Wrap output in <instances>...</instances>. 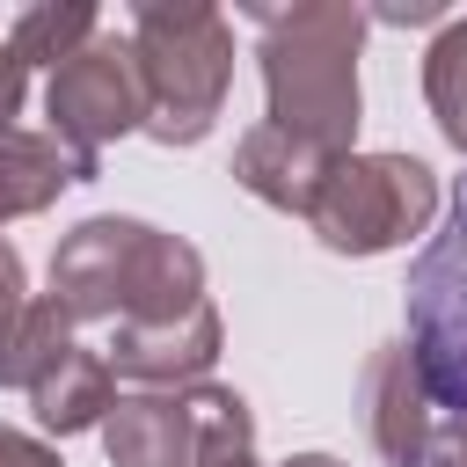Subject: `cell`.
I'll return each mask as SVG.
<instances>
[{
	"label": "cell",
	"mask_w": 467,
	"mask_h": 467,
	"mask_svg": "<svg viewBox=\"0 0 467 467\" xmlns=\"http://www.w3.org/2000/svg\"><path fill=\"white\" fill-rule=\"evenodd\" d=\"M44 299L66 321H175L204 299V263L146 219H80L51 255Z\"/></svg>",
	"instance_id": "cell-1"
},
{
	"label": "cell",
	"mask_w": 467,
	"mask_h": 467,
	"mask_svg": "<svg viewBox=\"0 0 467 467\" xmlns=\"http://www.w3.org/2000/svg\"><path fill=\"white\" fill-rule=\"evenodd\" d=\"M263 22V95L270 124L321 146L328 161L350 153L358 139V51H365V7L343 0H306L292 15H255Z\"/></svg>",
	"instance_id": "cell-2"
},
{
	"label": "cell",
	"mask_w": 467,
	"mask_h": 467,
	"mask_svg": "<svg viewBox=\"0 0 467 467\" xmlns=\"http://www.w3.org/2000/svg\"><path fill=\"white\" fill-rule=\"evenodd\" d=\"M131 58L146 88V131L161 146H197L234 88V29L204 0H146L131 15Z\"/></svg>",
	"instance_id": "cell-3"
},
{
	"label": "cell",
	"mask_w": 467,
	"mask_h": 467,
	"mask_svg": "<svg viewBox=\"0 0 467 467\" xmlns=\"http://www.w3.org/2000/svg\"><path fill=\"white\" fill-rule=\"evenodd\" d=\"M438 212V175L416 153H343L306 212L321 248L336 255H387L409 234H423Z\"/></svg>",
	"instance_id": "cell-4"
},
{
	"label": "cell",
	"mask_w": 467,
	"mask_h": 467,
	"mask_svg": "<svg viewBox=\"0 0 467 467\" xmlns=\"http://www.w3.org/2000/svg\"><path fill=\"white\" fill-rule=\"evenodd\" d=\"M409 358L431 401L467 423V182L452 197L445 234H431L409 270Z\"/></svg>",
	"instance_id": "cell-5"
},
{
	"label": "cell",
	"mask_w": 467,
	"mask_h": 467,
	"mask_svg": "<svg viewBox=\"0 0 467 467\" xmlns=\"http://www.w3.org/2000/svg\"><path fill=\"white\" fill-rule=\"evenodd\" d=\"M44 117H51V139L88 161H102V146L124 131H146V88H139L131 36H95L66 66H51Z\"/></svg>",
	"instance_id": "cell-6"
},
{
	"label": "cell",
	"mask_w": 467,
	"mask_h": 467,
	"mask_svg": "<svg viewBox=\"0 0 467 467\" xmlns=\"http://www.w3.org/2000/svg\"><path fill=\"white\" fill-rule=\"evenodd\" d=\"M212 358H219V314H212V299H197L175 321H124L109 336V350H102L109 372H124L139 387H161V394L197 387L212 372Z\"/></svg>",
	"instance_id": "cell-7"
},
{
	"label": "cell",
	"mask_w": 467,
	"mask_h": 467,
	"mask_svg": "<svg viewBox=\"0 0 467 467\" xmlns=\"http://www.w3.org/2000/svg\"><path fill=\"white\" fill-rule=\"evenodd\" d=\"M431 387L409 358V343H379L365 365V431L387 467H423L431 460Z\"/></svg>",
	"instance_id": "cell-8"
},
{
	"label": "cell",
	"mask_w": 467,
	"mask_h": 467,
	"mask_svg": "<svg viewBox=\"0 0 467 467\" xmlns=\"http://www.w3.org/2000/svg\"><path fill=\"white\" fill-rule=\"evenodd\" d=\"M328 153L321 146H306V139H292V131H277V124H255L241 146H234V182L248 190V197H263L270 212H314V197H321V182H328Z\"/></svg>",
	"instance_id": "cell-9"
},
{
	"label": "cell",
	"mask_w": 467,
	"mask_h": 467,
	"mask_svg": "<svg viewBox=\"0 0 467 467\" xmlns=\"http://www.w3.org/2000/svg\"><path fill=\"white\" fill-rule=\"evenodd\" d=\"M102 445H109V467H190V460H197V438H190V394L139 387V394L109 401V416H102Z\"/></svg>",
	"instance_id": "cell-10"
},
{
	"label": "cell",
	"mask_w": 467,
	"mask_h": 467,
	"mask_svg": "<svg viewBox=\"0 0 467 467\" xmlns=\"http://www.w3.org/2000/svg\"><path fill=\"white\" fill-rule=\"evenodd\" d=\"M102 175V161H88V153H73V146H58L51 131H0V219H22V212H44L58 190H73V182H95Z\"/></svg>",
	"instance_id": "cell-11"
},
{
	"label": "cell",
	"mask_w": 467,
	"mask_h": 467,
	"mask_svg": "<svg viewBox=\"0 0 467 467\" xmlns=\"http://www.w3.org/2000/svg\"><path fill=\"white\" fill-rule=\"evenodd\" d=\"M117 401V372L102 365V350H66L36 387H29V409L51 438H73V431H102Z\"/></svg>",
	"instance_id": "cell-12"
},
{
	"label": "cell",
	"mask_w": 467,
	"mask_h": 467,
	"mask_svg": "<svg viewBox=\"0 0 467 467\" xmlns=\"http://www.w3.org/2000/svg\"><path fill=\"white\" fill-rule=\"evenodd\" d=\"M190 394V438H197V460L190 467H255V416L234 387H182Z\"/></svg>",
	"instance_id": "cell-13"
},
{
	"label": "cell",
	"mask_w": 467,
	"mask_h": 467,
	"mask_svg": "<svg viewBox=\"0 0 467 467\" xmlns=\"http://www.w3.org/2000/svg\"><path fill=\"white\" fill-rule=\"evenodd\" d=\"M73 350V321L51 299H22V314L0 328V387H36Z\"/></svg>",
	"instance_id": "cell-14"
},
{
	"label": "cell",
	"mask_w": 467,
	"mask_h": 467,
	"mask_svg": "<svg viewBox=\"0 0 467 467\" xmlns=\"http://www.w3.org/2000/svg\"><path fill=\"white\" fill-rule=\"evenodd\" d=\"M102 36V15L88 7V0H44V7H29V15H15V29H7V44H15V58L22 66H66L73 51H88Z\"/></svg>",
	"instance_id": "cell-15"
},
{
	"label": "cell",
	"mask_w": 467,
	"mask_h": 467,
	"mask_svg": "<svg viewBox=\"0 0 467 467\" xmlns=\"http://www.w3.org/2000/svg\"><path fill=\"white\" fill-rule=\"evenodd\" d=\"M423 95H431L438 131L467 153V15H452L438 29V44L423 51Z\"/></svg>",
	"instance_id": "cell-16"
},
{
	"label": "cell",
	"mask_w": 467,
	"mask_h": 467,
	"mask_svg": "<svg viewBox=\"0 0 467 467\" xmlns=\"http://www.w3.org/2000/svg\"><path fill=\"white\" fill-rule=\"evenodd\" d=\"M22 95H29V66H22V58H15V44L0 36V131H15Z\"/></svg>",
	"instance_id": "cell-17"
},
{
	"label": "cell",
	"mask_w": 467,
	"mask_h": 467,
	"mask_svg": "<svg viewBox=\"0 0 467 467\" xmlns=\"http://www.w3.org/2000/svg\"><path fill=\"white\" fill-rule=\"evenodd\" d=\"M0 467H66L44 438H29V431H15V423H0Z\"/></svg>",
	"instance_id": "cell-18"
},
{
	"label": "cell",
	"mask_w": 467,
	"mask_h": 467,
	"mask_svg": "<svg viewBox=\"0 0 467 467\" xmlns=\"http://www.w3.org/2000/svg\"><path fill=\"white\" fill-rule=\"evenodd\" d=\"M15 314H22V255L0 241V328H7Z\"/></svg>",
	"instance_id": "cell-19"
},
{
	"label": "cell",
	"mask_w": 467,
	"mask_h": 467,
	"mask_svg": "<svg viewBox=\"0 0 467 467\" xmlns=\"http://www.w3.org/2000/svg\"><path fill=\"white\" fill-rule=\"evenodd\" d=\"M431 467H467V423L431 431Z\"/></svg>",
	"instance_id": "cell-20"
},
{
	"label": "cell",
	"mask_w": 467,
	"mask_h": 467,
	"mask_svg": "<svg viewBox=\"0 0 467 467\" xmlns=\"http://www.w3.org/2000/svg\"><path fill=\"white\" fill-rule=\"evenodd\" d=\"M365 22H401V29H409V22H438V7L416 0V7H379V15H365Z\"/></svg>",
	"instance_id": "cell-21"
},
{
	"label": "cell",
	"mask_w": 467,
	"mask_h": 467,
	"mask_svg": "<svg viewBox=\"0 0 467 467\" xmlns=\"http://www.w3.org/2000/svg\"><path fill=\"white\" fill-rule=\"evenodd\" d=\"M285 467H343L336 452H299V460H285Z\"/></svg>",
	"instance_id": "cell-22"
},
{
	"label": "cell",
	"mask_w": 467,
	"mask_h": 467,
	"mask_svg": "<svg viewBox=\"0 0 467 467\" xmlns=\"http://www.w3.org/2000/svg\"><path fill=\"white\" fill-rule=\"evenodd\" d=\"M0 226H7V219H0Z\"/></svg>",
	"instance_id": "cell-23"
}]
</instances>
